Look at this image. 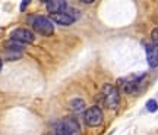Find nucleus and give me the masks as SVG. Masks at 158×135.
I'll use <instances>...</instances> for the list:
<instances>
[{
  "label": "nucleus",
  "instance_id": "f257e3e1",
  "mask_svg": "<svg viewBox=\"0 0 158 135\" xmlns=\"http://www.w3.org/2000/svg\"><path fill=\"white\" fill-rule=\"evenodd\" d=\"M54 129L56 135H81V125L73 116H66L56 122Z\"/></svg>",
  "mask_w": 158,
  "mask_h": 135
},
{
  "label": "nucleus",
  "instance_id": "f03ea898",
  "mask_svg": "<svg viewBox=\"0 0 158 135\" xmlns=\"http://www.w3.org/2000/svg\"><path fill=\"white\" fill-rule=\"evenodd\" d=\"M29 25L32 27L35 33L41 34V35H45V37H50L51 34L54 33V27H53V22H51L48 18L41 16V15H34V16L28 18Z\"/></svg>",
  "mask_w": 158,
  "mask_h": 135
},
{
  "label": "nucleus",
  "instance_id": "7ed1b4c3",
  "mask_svg": "<svg viewBox=\"0 0 158 135\" xmlns=\"http://www.w3.org/2000/svg\"><path fill=\"white\" fill-rule=\"evenodd\" d=\"M102 100H104V104L107 109H117L118 103H120V94H118V88H116L114 85L111 84H106L102 87Z\"/></svg>",
  "mask_w": 158,
  "mask_h": 135
},
{
  "label": "nucleus",
  "instance_id": "20e7f679",
  "mask_svg": "<svg viewBox=\"0 0 158 135\" xmlns=\"http://www.w3.org/2000/svg\"><path fill=\"white\" fill-rule=\"evenodd\" d=\"M145 75L141 76H129V78H122L118 79V90L126 93V94H135L136 91H139V87L142 84V78Z\"/></svg>",
  "mask_w": 158,
  "mask_h": 135
},
{
  "label": "nucleus",
  "instance_id": "39448f33",
  "mask_svg": "<svg viewBox=\"0 0 158 135\" xmlns=\"http://www.w3.org/2000/svg\"><path fill=\"white\" fill-rule=\"evenodd\" d=\"M85 124L89 126H98L102 122V110L98 106H92L84 113Z\"/></svg>",
  "mask_w": 158,
  "mask_h": 135
},
{
  "label": "nucleus",
  "instance_id": "423d86ee",
  "mask_svg": "<svg viewBox=\"0 0 158 135\" xmlns=\"http://www.w3.org/2000/svg\"><path fill=\"white\" fill-rule=\"evenodd\" d=\"M10 37L13 41L22 43V44H31L34 43V34L31 33L29 29L25 28H16L10 33Z\"/></svg>",
  "mask_w": 158,
  "mask_h": 135
},
{
  "label": "nucleus",
  "instance_id": "0eeeda50",
  "mask_svg": "<svg viewBox=\"0 0 158 135\" xmlns=\"http://www.w3.org/2000/svg\"><path fill=\"white\" fill-rule=\"evenodd\" d=\"M50 21L51 22H56L59 25H72L75 22V19L72 16H69L66 12H60V13H50Z\"/></svg>",
  "mask_w": 158,
  "mask_h": 135
},
{
  "label": "nucleus",
  "instance_id": "6e6552de",
  "mask_svg": "<svg viewBox=\"0 0 158 135\" xmlns=\"http://www.w3.org/2000/svg\"><path fill=\"white\" fill-rule=\"evenodd\" d=\"M45 7L50 13H60V12H64L68 9V2H64V0H51V2L45 3Z\"/></svg>",
  "mask_w": 158,
  "mask_h": 135
},
{
  "label": "nucleus",
  "instance_id": "1a4fd4ad",
  "mask_svg": "<svg viewBox=\"0 0 158 135\" xmlns=\"http://www.w3.org/2000/svg\"><path fill=\"white\" fill-rule=\"evenodd\" d=\"M147 60L151 68L158 66V47L154 44H147Z\"/></svg>",
  "mask_w": 158,
  "mask_h": 135
},
{
  "label": "nucleus",
  "instance_id": "9d476101",
  "mask_svg": "<svg viewBox=\"0 0 158 135\" xmlns=\"http://www.w3.org/2000/svg\"><path fill=\"white\" fill-rule=\"evenodd\" d=\"M69 107H70L72 112L79 113L85 109V101L82 100V98H73V100L69 101Z\"/></svg>",
  "mask_w": 158,
  "mask_h": 135
},
{
  "label": "nucleus",
  "instance_id": "9b49d317",
  "mask_svg": "<svg viewBox=\"0 0 158 135\" xmlns=\"http://www.w3.org/2000/svg\"><path fill=\"white\" fill-rule=\"evenodd\" d=\"M5 46H6V50H16V51L23 50L22 43H18V41H13V40H12L10 43H6Z\"/></svg>",
  "mask_w": 158,
  "mask_h": 135
},
{
  "label": "nucleus",
  "instance_id": "f8f14e48",
  "mask_svg": "<svg viewBox=\"0 0 158 135\" xmlns=\"http://www.w3.org/2000/svg\"><path fill=\"white\" fill-rule=\"evenodd\" d=\"M22 56V51H16V50H7L6 51V59L7 60H16Z\"/></svg>",
  "mask_w": 158,
  "mask_h": 135
},
{
  "label": "nucleus",
  "instance_id": "ddd939ff",
  "mask_svg": "<svg viewBox=\"0 0 158 135\" xmlns=\"http://www.w3.org/2000/svg\"><path fill=\"white\" fill-rule=\"evenodd\" d=\"M147 109H148V112H157L158 110V104H157V101L155 100H148L147 101Z\"/></svg>",
  "mask_w": 158,
  "mask_h": 135
},
{
  "label": "nucleus",
  "instance_id": "4468645a",
  "mask_svg": "<svg viewBox=\"0 0 158 135\" xmlns=\"http://www.w3.org/2000/svg\"><path fill=\"white\" fill-rule=\"evenodd\" d=\"M64 12L68 13L69 16H72V18H73L75 21H76V19H78V18H79V15H81V13H79V11H78V9H73V7H69V6H68V9H66V11H64Z\"/></svg>",
  "mask_w": 158,
  "mask_h": 135
},
{
  "label": "nucleus",
  "instance_id": "2eb2a0df",
  "mask_svg": "<svg viewBox=\"0 0 158 135\" xmlns=\"http://www.w3.org/2000/svg\"><path fill=\"white\" fill-rule=\"evenodd\" d=\"M151 38H152L154 46H157L158 47V28L152 29V33H151Z\"/></svg>",
  "mask_w": 158,
  "mask_h": 135
},
{
  "label": "nucleus",
  "instance_id": "dca6fc26",
  "mask_svg": "<svg viewBox=\"0 0 158 135\" xmlns=\"http://www.w3.org/2000/svg\"><path fill=\"white\" fill-rule=\"evenodd\" d=\"M28 5H29V2H22V3H21V11H23Z\"/></svg>",
  "mask_w": 158,
  "mask_h": 135
},
{
  "label": "nucleus",
  "instance_id": "f3484780",
  "mask_svg": "<svg viewBox=\"0 0 158 135\" xmlns=\"http://www.w3.org/2000/svg\"><path fill=\"white\" fill-rule=\"evenodd\" d=\"M2 66H3V63H2V60H0V71H2Z\"/></svg>",
  "mask_w": 158,
  "mask_h": 135
},
{
  "label": "nucleus",
  "instance_id": "a211bd4d",
  "mask_svg": "<svg viewBox=\"0 0 158 135\" xmlns=\"http://www.w3.org/2000/svg\"><path fill=\"white\" fill-rule=\"evenodd\" d=\"M48 135H56V134H48Z\"/></svg>",
  "mask_w": 158,
  "mask_h": 135
}]
</instances>
